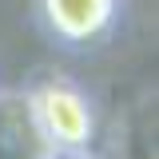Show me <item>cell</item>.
<instances>
[{"label":"cell","mask_w":159,"mask_h":159,"mask_svg":"<svg viewBox=\"0 0 159 159\" xmlns=\"http://www.w3.org/2000/svg\"><path fill=\"white\" fill-rule=\"evenodd\" d=\"M28 116L36 135L48 151H68V155H88L96 139V107L88 92L68 76H44L24 92Z\"/></svg>","instance_id":"1"},{"label":"cell","mask_w":159,"mask_h":159,"mask_svg":"<svg viewBox=\"0 0 159 159\" xmlns=\"http://www.w3.org/2000/svg\"><path fill=\"white\" fill-rule=\"evenodd\" d=\"M123 0H36L44 32L68 52H88L116 32Z\"/></svg>","instance_id":"2"},{"label":"cell","mask_w":159,"mask_h":159,"mask_svg":"<svg viewBox=\"0 0 159 159\" xmlns=\"http://www.w3.org/2000/svg\"><path fill=\"white\" fill-rule=\"evenodd\" d=\"M40 159H88V155H68V151H44Z\"/></svg>","instance_id":"3"}]
</instances>
